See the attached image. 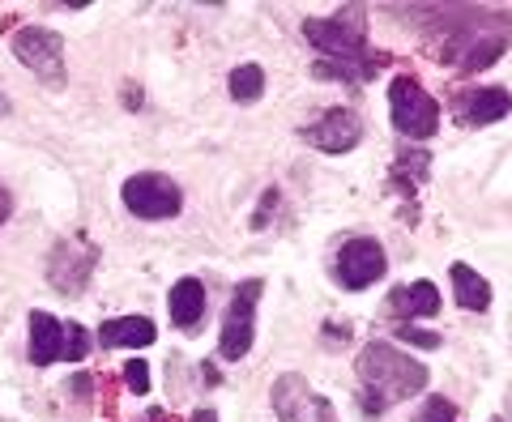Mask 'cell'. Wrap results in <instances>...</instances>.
Wrapping results in <instances>:
<instances>
[{"label":"cell","instance_id":"cell-1","mask_svg":"<svg viewBox=\"0 0 512 422\" xmlns=\"http://www.w3.org/2000/svg\"><path fill=\"white\" fill-rule=\"evenodd\" d=\"M359 405L363 414H384L389 405L419 397L427 388V363H419L414 354L397 350L389 342H367L359 350Z\"/></svg>","mask_w":512,"mask_h":422},{"label":"cell","instance_id":"cell-2","mask_svg":"<svg viewBox=\"0 0 512 422\" xmlns=\"http://www.w3.org/2000/svg\"><path fill=\"white\" fill-rule=\"evenodd\" d=\"M303 39H308L329 64L355 69L363 81H372L376 69H380V56L367 52L363 9H342L338 18H308V22H303Z\"/></svg>","mask_w":512,"mask_h":422},{"label":"cell","instance_id":"cell-3","mask_svg":"<svg viewBox=\"0 0 512 422\" xmlns=\"http://www.w3.org/2000/svg\"><path fill=\"white\" fill-rule=\"evenodd\" d=\"M389 120L406 141H427L440 128V103L423 90L419 77H393L389 81Z\"/></svg>","mask_w":512,"mask_h":422},{"label":"cell","instance_id":"cell-4","mask_svg":"<svg viewBox=\"0 0 512 422\" xmlns=\"http://www.w3.org/2000/svg\"><path fill=\"white\" fill-rule=\"evenodd\" d=\"M120 201H124L128 214L141 218V222H167L184 209V192L163 171H137L124 180Z\"/></svg>","mask_w":512,"mask_h":422},{"label":"cell","instance_id":"cell-5","mask_svg":"<svg viewBox=\"0 0 512 422\" xmlns=\"http://www.w3.org/2000/svg\"><path fill=\"white\" fill-rule=\"evenodd\" d=\"M261 290H265L261 278H248V282L235 286L227 312H222V329H218V354H222V363L248 359V350L256 342V303H261Z\"/></svg>","mask_w":512,"mask_h":422},{"label":"cell","instance_id":"cell-6","mask_svg":"<svg viewBox=\"0 0 512 422\" xmlns=\"http://www.w3.org/2000/svg\"><path fill=\"white\" fill-rule=\"evenodd\" d=\"M13 56H18L22 69H30L47 90H64V81H69V69H64V39L56 30L47 26H22L13 30Z\"/></svg>","mask_w":512,"mask_h":422},{"label":"cell","instance_id":"cell-7","mask_svg":"<svg viewBox=\"0 0 512 422\" xmlns=\"http://www.w3.org/2000/svg\"><path fill=\"white\" fill-rule=\"evenodd\" d=\"M384 273H389V256H384L380 239H372V235L346 239L338 256H333V278H338L342 290H367V286H376Z\"/></svg>","mask_w":512,"mask_h":422},{"label":"cell","instance_id":"cell-8","mask_svg":"<svg viewBox=\"0 0 512 422\" xmlns=\"http://www.w3.org/2000/svg\"><path fill=\"white\" fill-rule=\"evenodd\" d=\"M94 243L86 239H60L52 256H47V282H52L60 295L77 299L86 290V282L94 278Z\"/></svg>","mask_w":512,"mask_h":422},{"label":"cell","instance_id":"cell-9","mask_svg":"<svg viewBox=\"0 0 512 422\" xmlns=\"http://www.w3.org/2000/svg\"><path fill=\"white\" fill-rule=\"evenodd\" d=\"M299 137L320 154H350V150H359V141H363V120L350 107H329L325 116L303 124Z\"/></svg>","mask_w":512,"mask_h":422},{"label":"cell","instance_id":"cell-10","mask_svg":"<svg viewBox=\"0 0 512 422\" xmlns=\"http://www.w3.org/2000/svg\"><path fill=\"white\" fill-rule=\"evenodd\" d=\"M508 111H512V94L504 86H474V90H457L453 94V116H457V124L487 128V124H500Z\"/></svg>","mask_w":512,"mask_h":422},{"label":"cell","instance_id":"cell-11","mask_svg":"<svg viewBox=\"0 0 512 422\" xmlns=\"http://www.w3.org/2000/svg\"><path fill=\"white\" fill-rule=\"evenodd\" d=\"M30 363L35 367H52V363H64V320H56L52 312H43V307H35L30 312Z\"/></svg>","mask_w":512,"mask_h":422},{"label":"cell","instance_id":"cell-12","mask_svg":"<svg viewBox=\"0 0 512 422\" xmlns=\"http://www.w3.org/2000/svg\"><path fill=\"white\" fill-rule=\"evenodd\" d=\"M205 303H210V295H205V282L201 278H180L171 286L167 295V312H171V324L184 333H197V324L205 320Z\"/></svg>","mask_w":512,"mask_h":422},{"label":"cell","instance_id":"cell-13","mask_svg":"<svg viewBox=\"0 0 512 422\" xmlns=\"http://www.w3.org/2000/svg\"><path fill=\"white\" fill-rule=\"evenodd\" d=\"M269 401H274L278 422H308V414H312V393H308V380H303L299 371L278 376L274 388H269Z\"/></svg>","mask_w":512,"mask_h":422},{"label":"cell","instance_id":"cell-14","mask_svg":"<svg viewBox=\"0 0 512 422\" xmlns=\"http://www.w3.org/2000/svg\"><path fill=\"white\" fill-rule=\"evenodd\" d=\"M389 312L402 320V324H414L423 316H436L440 312V290L431 286L427 278L423 282H410V286H397L389 295Z\"/></svg>","mask_w":512,"mask_h":422},{"label":"cell","instance_id":"cell-15","mask_svg":"<svg viewBox=\"0 0 512 422\" xmlns=\"http://www.w3.org/2000/svg\"><path fill=\"white\" fill-rule=\"evenodd\" d=\"M158 337V324L150 316H116V320H107L103 329H99V342L103 346H128V350H141V346H150Z\"/></svg>","mask_w":512,"mask_h":422},{"label":"cell","instance_id":"cell-16","mask_svg":"<svg viewBox=\"0 0 512 422\" xmlns=\"http://www.w3.org/2000/svg\"><path fill=\"white\" fill-rule=\"evenodd\" d=\"M448 278H453V295H457V303L466 307V312H487L491 307V282L478 269L457 261L453 269H448Z\"/></svg>","mask_w":512,"mask_h":422},{"label":"cell","instance_id":"cell-17","mask_svg":"<svg viewBox=\"0 0 512 422\" xmlns=\"http://www.w3.org/2000/svg\"><path fill=\"white\" fill-rule=\"evenodd\" d=\"M227 90L235 103H256L265 94V69L261 64H235L227 77Z\"/></svg>","mask_w":512,"mask_h":422},{"label":"cell","instance_id":"cell-18","mask_svg":"<svg viewBox=\"0 0 512 422\" xmlns=\"http://www.w3.org/2000/svg\"><path fill=\"white\" fill-rule=\"evenodd\" d=\"M86 354H90V333H86V324L64 320V363H86Z\"/></svg>","mask_w":512,"mask_h":422},{"label":"cell","instance_id":"cell-19","mask_svg":"<svg viewBox=\"0 0 512 422\" xmlns=\"http://www.w3.org/2000/svg\"><path fill=\"white\" fill-rule=\"evenodd\" d=\"M414 422H457V405L448 397H427L423 410L414 414Z\"/></svg>","mask_w":512,"mask_h":422},{"label":"cell","instance_id":"cell-20","mask_svg":"<svg viewBox=\"0 0 512 422\" xmlns=\"http://www.w3.org/2000/svg\"><path fill=\"white\" fill-rule=\"evenodd\" d=\"M124 384L133 388L137 397H146L150 393V363L146 359H128L124 363Z\"/></svg>","mask_w":512,"mask_h":422},{"label":"cell","instance_id":"cell-21","mask_svg":"<svg viewBox=\"0 0 512 422\" xmlns=\"http://www.w3.org/2000/svg\"><path fill=\"white\" fill-rule=\"evenodd\" d=\"M397 337H402V342H410V346H423V350H436V346H440V333L414 329V324H402V329H397Z\"/></svg>","mask_w":512,"mask_h":422},{"label":"cell","instance_id":"cell-22","mask_svg":"<svg viewBox=\"0 0 512 422\" xmlns=\"http://www.w3.org/2000/svg\"><path fill=\"white\" fill-rule=\"evenodd\" d=\"M312 422H338V414H333L329 397H312Z\"/></svg>","mask_w":512,"mask_h":422},{"label":"cell","instance_id":"cell-23","mask_svg":"<svg viewBox=\"0 0 512 422\" xmlns=\"http://www.w3.org/2000/svg\"><path fill=\"white\" fill-rule=\"evenodd\" d=\"M13 218V192L5 188V184H0V226H5Z\"/></svg>","mask_w":512,"mask_h":422},{"label":"cell","instance_id":"cell-24","mask_svg":"<svg viewBox=\"0 0 512 422\" xmlns=\"http://www.w3.org/2000/svg\"><path fill=\"white\" fill-rule=\"evenodd\" d=\"M124 103L128 107H141V86H137V81H128V86H124Z\"/></svg>","mask_w":512,"mask_h":422},{"label":"cell","instance_id":"cell-25","mask_svg":"<svg viewBox=\"0 0 512 422\" xmlns=\"http://www.w3.org/2000/svg\"><path fill=\"white\" fill-rule=\"evenodd\" d=\"M192 422H218V414L210 410V405H201V410H197V414H192Z\"/></svg>","mask_w":512,"mask_h":422},{"label":"cell","instance_id":"cell-26","mask_svg":"<svg viewBox=\"0 0 512 422\" xmlns=\"http://www.w3.org/2000/svg\"><path fill=\"white\" fill-rule=\"evenodd\" d=\"M0 116H9V99H5V94H0Z\"/></svg>","mask_w":512,"mask_h":422}]
</instances>
